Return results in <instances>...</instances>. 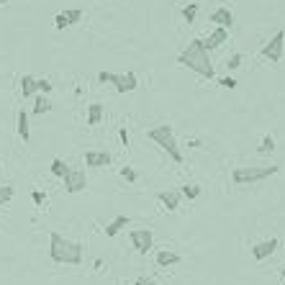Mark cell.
<instances>
[{
    "instance_id": "4dcf8cb0",
    "label": "cell",
    "mask_w": 285,
    "mask_h": 285,
    "mask_svg": "<svg viewBox=\"0 0 285 285\" xmlns=\"http://www.w3.org/2000/svg\"><path fill=\"white\" fill-rule=\"evenodd\" d=\"M31 198H34V203H36V206H47V193L34 190V195H31Z\"/></svg>"
},
{
    "instance_id": "5b68a950",
    "label": "cell",
    "mask_w": 285,
    "mask_h": 285,
    "mask_svg": "<svg viewBox=\"0 0 285 285\" xmlns=\"http://www.w3.org/2000/svg\"><path fill=\"white\" fill-rule=\"evenodd\" d=\"M282 49H285V31L272 34V39L262 47V57L270 62H280L282 59Z\"/></svg>"
},
{
    "instance_id": "9a60e30c",
    "label": "cell",
    "mask_w": 285,
    "mask_h": 285,
    "mask_svg": "<svg viewBox=\"0 0 285 285\" xmlns=\"http://www.w3.org/2000/svg\"><path fill=\"white\" fill-rule=\"evenodd\" d=\"M180 262V254L177 252H172V249H159L157 252V264L159 267H172V264H177Z\"/></svg>"
},
{
    "instance_id": "9c48e42d",
    "label": "cell",
    "mask_w": 285,
    "mask_h": 285,
    "mask_svg": "<svg viewBox=\"0 0 285 285\" xmlns=\"http://www.w3.org/2000/svg\"><path fill=\"white\" fill-rule=\"evenodd\" d=\"M280 247V241L275 239V236H270V239H264V241H259V244H254L249 252H252V257L257 259V262H262V259H267L275 249Z\"/></svg>"
},
{
    "instance_id": "f546056e",
    "label": "cell",
    "mask_w": 285,
    "mask_h": 285,
    "mask_svg": "<svg viewBox=\"0 0 285 285\" xmlns=\"http://www.w3.org/2000/svg\"><path fill=\"white\" fill-rule=\"evenodd\" d=\"M218 85H221V88H226V90H234V88H236V80H234V77H221V80H218Z\"/></svg>"
},
{
    "instance_id": "277c9868",
    "label": "cell",
    "mask_w": 285,
    "mask_h": 285,
    "mask_svg": "<svg viewBox=\"0 0 285 285\" xmlns=\"http://www.w3.org/2000/svg\"><path fill=\"white\" fill-rule=\"evenodd\" d=\"M277 170H280L277 165H272V167H234L231 180H234V185H254V182H262V180L277 175Z\"/></svg>"
},
{
    "instance_id": "4316f807",
    "label": "cell",
    "mask_w": 285,
    "mask_h": 285,
    "mask_svg": "<svg viewBox=\"0 0 285 285\" xmlns=\"http://www.w3.org/2000/svg\"><path fill=\"white\" fill-rule=\"evenodd\" d=\"M121 177H124L126 182H136V180H139V175H136L134 167H121Z\"/></svg>"
},
{
    "instance_id": "52a82bcc",
    "label": "cell",
    "mask_w": 285,
    "mask_h": 285,
    "mask_svg": "<svg viewBox=\"0 0 285 285\" xmlns=\"http://www.w3.org/2000/svg\"><path fill=\"white\" fill-rule=\"evenodd\" d=\"M129 236H131V244H134V249H136L139 254H147V252L152 249V244H154L152 229H134Z\"/></svg>"
},
{
    "instance_id": "7402d4cb",
    "label": "cell",
    "mask_w": 285,
    "mask_h": 285,
    "mask_svg": "<svg viewBox=\"0 0 285 285\" xmlns=\"http://www.w3.org/2000/svg\"><path fill=\"white\" fill-rule=\"evenodd\" d=\"M180 195H182V198H188V200H195V198L200 195V185L188 182V185H182V188H180Z\"/></svg>"
},
{
    "instance_id": "d6a6232c",
    "label": "cell",
    "mask_w": 285,
    "mask_h": 285,
    "mask_svg": "<svg viewBox=\"0 0 285 285\" xmlns=\"http://www.w3.org/2000/svg\"><path fill=\"white\" fill-rule=\"evenodd\" d=\"M134 285H157V282H154L152 277H139V280H136Z\"/></svg>"
},
{
    "instance_id": "8992f818",
    "label": "cell",
    "mask_w": 285,
    "mask_h": 285,
    "mask_svg": "<svg viewBox=\"0 0 285 285\" xmlns=\"http://www.w3.org/2000/svg\"><path fill=\"white\" fill-rule=\"evenodd\" d=\"M62 180H65L67 193H83L88 188V175H85V170H77V167H70Z\"/></svg>"
},
{
    "instance_id": "7a4b0ae2",
    "label": "cell",
    "mask_w": 285,
    "mask_h": 285,
    "mask_svg": "<svg viewBox=\"0 0 285 285\" xmlns=\"http://www.w3.org/2000/svg\"><path fill=\"white\" fill-rule=\"evenodd\" d=\"M49 257L57 264H80L83 262V244L52 231V236H49Z\"/></svg>"
},
{
    "instance_id": "83f0119b",
    "label": "cell",
    "mask_w": 285,
    "mask_h": 285,
    "mask_svg": "<svg viewBox=\"0 0 285 285\" xmlns=\"http://www.w3.org/2000/svg\"><path fill=\"white\" fill-rule=\"evenodd\" d=\"M52 88H54V85H52L47 77H42V80L36 77V90H39V93H44V95H47V93H52Z\"/></svg>"
},
{
    "instance_id": "ac0fdd59",
    "label": "cell",
    "mask_w": 285,
    "mask_h": 285,
    "mask_svg": "<svg viewBox=\"0 0 285 285\" xmlns=\"http://www.w3.org/2000/svg\"><path fill=\"white\" fill-rule=\"evenodd\" d=\"M34 93H39V90H36V77H34V75H24V77H21V95H24V98H31Z\"/></svg>"
},
{
    "instance_id": "ba28073f",
    "label": "cell",
    "mask_w": 285,
    "mask_h": 285,
    "mask_svg": "<svg viewBox=\"0 0 285 285\" xmlns=\"http://www.w3.org/2000/svg\"><path fill=\"white\" fill-rule=\"evenodd\" d=\"M83 21V11L80 8H70V11H62V13H57V18H54V29H70L72 24H80Z\"/></svg>"
},
{
    "instance_id": "2e32d148",
    "label": "cell",
    "mask_w": 285,
    "mask_h": 285,
    "mask_svg": "<svg viewBox=\"0 0 285 285\" xmlns=\"http://www.w3.org/2000/svg\"><path fill=\"white\" fill-rule=\"evenodd\" d=\"M16 126H18V136H21L24 141H29V139H31V129H29V113H26V108L18 111V121H16Z\"/></svg>"
},
{
    "instance_id": "d6986e66",
    "label": "cell",
    "mask_w": 285,
    "mask_h": 285,
    "mask_svg": "<svg viewBox=\"0 0 285 285\" xmlns=\"http://www.w3.org/2000/svg\"><path fill=\"white\" fill-rule=\"evenodd\" d=\"M129 226V216H116L108 226H106V236H116L121 229H126Z\"/></svg>"
},
{
    "instance_id": "603a6c76",
    "label": "cell",
    "mask_w": 285,
    "mask_h": 285,
    "mask_svg": "<svg viewBox=\"0 0 285 285\" xmlns=\"http://www.w3.org/2000/svg\"><path fill=\"white\" fill-rule=\"evenodd\" d=\"M195 16H198V3H188V6L182 8V18L188 21V26L195 24Z\"/></svg>"
},
{
    "instance_id": "d590c367",
    "label": "cell",
    "mask_w": 285,
    "mask_h": 285,
    "mask_svg": "<svg viewBox=\"0 0 285 285\" xmlns=\"http://www.w3.org/2000/svg\"><path fill=\"white\" fill-rule=\"evenodd\" d=\"M282 280H285V267H282Z\"/></svg>"
},
{
    "instance_id": "8fae6325",
    "label": "cell",
    "mask_w": 285,
    "mask_h": 285,
    "mask_svg": "<svg viewBox=\"0 0 285 285\" xmlns=\"http://www.w3.org/2000/svg\"><path fill=\"white\" fill-rule=\"evenodd\" d=\"M85 165L88 167H108L111 154L106 149H90V152H85Z\"/></svg>"
},
{
    "instance_id": "5bb4252c",
    "label": "cell",
    "mask_w": 285,
    "mask_h": 285,
    "mask_svg": "<svg viewBox=\"0 0 285 285\" xmlns=\"http://www.w3.org/2000/svg\"><path fill=\"white\" fill-rule=\"evenodd\" d=\"M157 198H159V203H162L167 211H177V208H180V198H182V195H180V190H165V193H159Z\"/></svg>"
},
{
    "instance_id": "44dd1931",
    "label": "cell",
    "mask_w": 285,
    "mask_h": 285,
    "mask_svg": "<svg viewBox=\"0 0 285 285\" xmlns=\"http://www.w3.org/2000/svg\"><path fill=\"white\" fill-rule=\"evenodd\" d=\"M49 111H52V103L47 100V95H44V93L36 95V100H34V113L42 116V113H49Z\"/></svg>"
},
{
    "instance_id": "f1b7e54d",
    "label": "cell",
    "mask_w": 285,
    "mask_h": 285,
    "mask_svg": "<svg viewBox=\"0 0 285 285\" xmlns=\"http://www.w3.org/2000/svg\"><path fill=\"white\" fill-rule=\"evenodd\" d=\"M116 77H118V75H113V72H100V75H98V83H100V85H113Z\"/></svg>"
},
{
    "instance_id": "484cf974",
    "label": "cell",
    "mask_w": 285,
    "mask_h": 285,
    "mask_svg": "<svg viewBox=\"0 0 285 285\" xmlns=\"http://www.w3.org/2000/svg\"><path fill=\"white\" fill-rule=\"evenodd\" d=\"M241 62H244V57L236 52V54H231V57L226 59V70H231V72H234V70H239V67H241Z\"/></svg>"
},
{
    "instance_id": "30bf717a",
    "label": "cell",
    "mask_w": 285,
    "mask_h": 285,
    "mask_svg": "<svg viewBox=\"0 0 285 285\" xmlns=\"http://www.w3.org/2000/svg\"><path fill=\"white\" fill-rule=\"evenodd\" d=\"M229 39V29H223V26H216L206 39H203V47H206V52H213V49H218L223 42Z\"/></svg>"
},
{
    "instance_id": "4fadbf2b",
    "label": "cell",
    "mask_w": 285,
    "mask_h": 285,
    "mask_svg": "<svg viewBox=\"0 0 285 285\" xmlns=\"http://www.w3.org/2000/svg\"><path fill=\"white\" fill-rule=\"evenodd\" d=\"M113 85H116V90H118V93H131V90H136V88H139V80H136V75H134V72H126V75H118Z\"/></svg>"
},
{
    "instance_id": "6da1fadb",
    "label": "cell",
    "mask_w": 285,
    "mask_h": 285,
    "mask_svg": "<svg viewBox=\"0 0 285 285\" xmlns=\"http://www.w3.org/2000/svg\"><path fill=\"white\" fill-rule=\"evenodd\" d=\"M177 62H180L182 67H188L190 72L206 77V80H213V77H216L213 65H211V59H208V52H206V47H203V39H193V42L180 52Z\"/></svg>"
},
{
    "instance_id": "cb8c5ba5",
    "label": "cell",
    "mask_w": 285,
    "mask_h": 285,
    "mask_svg": "<svg viewBox=\"0 0 285 285\" xmlns=\"http://www.w3.org/2000/svg\"><path fill=\"white\" fill-rule=\"evenodd\" d=\"M257 152H259V154H270V152H275V136H270V134H267V136L259 141Z\"/></svg>"
},
{
    "instance_id": "836d02e7",
    "label": "cell",
    "mask_w": 285,
    "mask_h": 285,
    "mask_svg": "<svg viewBox=\"0 0 285 285\" xmlns=\"http://www.w3.org/2000/svg\"><path fill=\"white\" fill-rule=\"evenodd\" d=\"M11 3V0H0V8H3V6H8Z\"/></svg>"
},
{
    "instance_id": "7c38bea8",
    "label": "cell",
    "mask_w": 285,
    "mask_h": 285,
    "mask_svg": "<svg viewBox=\"0 0 285 285\" xmlns=\"http://www.w3.org/2000/svg\"><path fill=\"white\" fill-rule=\"evenodd\" d=\"M208 21H211V24H216V26L231 29V26H234V13H231L229 8H223V6H221V8H216V11L208 16Z\"/></svg>"
},
{
    "instance_id": "e575fe53",
    "label": "cell",
    "mask_w": 285,
    "mask_h": 285,
    "mask_svg": "<svg viewBox=\"0 0 285 285\" xmlns=\"http://www.w3.org/2000/svg\"><path fill=\"white\" fill-rule=\"evenodd\" d=\"M0 182H3V165H0Z\"/></svg>"
},
{
    "instance_id": "e0dca14e",
    "label": "cell",
    "mask_w": 285,
    "mask_h": 285,
    "mask_svg": "<svg viewBox=\"0 0 285 285\" xmlns=\"http://www.w3.org/2000/svg\"><path fill=\"white\" fill-rule=\"evenodd\" d=\"M103 121V103H90L88 106V126H98Z\"/></svg>"
},
{
    "instance_id": "8d00e7d4",
    "label": "cell",
    "mask_w": 285,
    "mask_h": 285,
    "mask_svg": "<svg viewBox=\"0 0 285 285\" xmlns=\"http://www.w3.org/2000/svg\"><path fill=\"white\" fill-rule=\"evenodd\" d=\"M282 252H285V249H282Z\"/></svg>"
},
{
    "instance_id": "3957f363",
    "label": "cell",
    "mask_w": 285,
    "mask_h": 285,
    "mask_svg": "<svg viewBox=\"0 0 285 285\" xmlns=\"http://www.w3.org/2000/svg\"><path fill=\"white\" fill-rule=\"evenodd\" d=\"M147 136L157 144V147H162L170 157H172V162H177V165H182V152H180V147H177V139H175V129L170 126V124H159V126H152L149 131H147Z\"/></svg>"
},
{
    "instance_id": "1f68e13d",
    "label": "cell",
    "mask_w": 285,
    "mask_h": 285,
    "mask_svg": "<svg viewBox=\"0 0 285 285\" xmlns=\"http://www.w3.org/2000/svg\"><path fill=\"white\" fill-rule=\"evenodd\" d=\"M118 136H121V141H124V147L129 149V131H126V126H121V129H118Z\"/></svg>"
},
{
    "instance_id": "d4e9b609",
    "label": "cell",
    "mask_w": 285,
    "mask_h": 285,
    "mask_svg": "<svg viewBox=\"0 0 285 285\" xmlns=\"http://www.w3.org/2000/svg\"><path fill=\"white\" fill-rule=\"evenodd\" d=\"M13 195H16V190H13L11 185H0V206L11 203V200H13Z\"/></svg>"
},
{
    "instance_id": "ffe728a7",
    "label": "cell",
    "mask_w": 285,
    "mask_h": 285,
    "mask_svg": "<svg viewBox=\"0 0 285 285\" xmlns=\"http://www.w3.org/2000/svg\"><path fill=\"white\" fill-rule=\"evenodd\" d=\"M49 170H52V175H54V177H65V175H67V170H70V165H67L62 157H54Z\"/></svg>"
}]
</instances>
